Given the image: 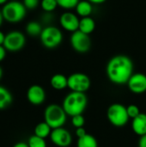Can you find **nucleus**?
Returning a JSON list of instances; mask_svg holds the SVG:
<instances>
[{
  "label": "nucleus",
  "instance_id": "nucleus-1",
  "mask_svg": "<svg viewBox=\"0 0 146 147\" xmlns=\"http://www.w3.org/2000/svg\"><path fill=\"white\" fill-rule=\"evenodd\" d=\"M106 72L108 78L113 84L117 85L127 84L133 74V63L126 55H116L108 61Z\"/></svg>",
  "mask_w": 146,
  "mask_h": 147
},
{
  "label": "nucleus",
  "instance_id": "nucleus-2",
  "mask_svg": "<svg viewBox=\"0 0 146 147\" xmlns=\"http://www.w3.org/2000/svg\"><path fill=\"white\" fill-rule=\"evenodd\" d=\"M87 104L88 99L85 93L71 91L65 97L62 107L66 115L72 117L77 115H83Z\"/></svg>",
  "mask_w": 146,
  "mask_h": 147
},
{
  "label": "nucleus",
  "instance_id": "nucleus-3",
  "mask_svg": "<svg viewBox=\"0 0 146 147\" xmlns=\"http://www.w3.org/2000/svg\"><path fill=\"white\" fill-rule=\"evenodd\" d=\"M67 115L63 107L59 104H50L44 111V121L46 122L52 129L62 127L66 122Z\"/></svg>",
  "mask_w": 146,
  "mask_h": 147
},
{
  "label": "nucleus",
  "instance_id": "nucleus-4",
  "mask_svg": "<svg viewBox=\"0 0 146 147\" xmlns=\"http://www.w3.org/2000/svg\"><path fill=\"white\" fill-rule=\"evenodd\" d=\"M2 13L6 22L17 23L22 21L26 16L27 9L22 3L16 0H10L3 5Z\"/></svg>",
  "mask_w": 146,
  "mask_h": 147
},
{
  "label": "nucleus",
  "instance_id": "nucleus-5",
  "mask_svg": "<svg viewBox=\"0 0 146 147\" xmlns=\"http://www.w3.org/2000/svg\"><path fill=\"white\" fill-rule=\"evenodd\" d=\"M107 117L108 121L116 127H122L126 126L130 119L126 107L120 103L111 104L108 109Z\"/></svg>",
  "mask_w": 146,
  "mask_h": 147
},
{
  "label": "nucleus",
  "instance_id": "nucleus-6",
  "mask_svg": "<svg viewBox=\"0 0 146 147\" xmlns=\"http://www.w3.org/2000/svg\"><path fill=\"white\" fill-rule=\"evenodd\" d=\"M40 39L45 47L53 49L61 44L63 40V34L59 28L50 25L43 28Z\"/></svg>",
  "mask_w": 146,
  "mask_h": 147
},
{
  "label": "nucleus",
  "instance_id": "nucleus-7",
  "mask_svg": "<svg viewBox=\"0 0 146 147\" xmlns=\"http://www.w3.org/2000/svg\"><path fill=\"white\" fill-rule=\"evenodd\" d=\"M91 85L90 78L82 72H76L68 77V88L73 92L85 93Z\"/></svg>",
  "mask_w": 146,
  "mask_h": 147
},
{
  "label": "nucleus",
  "instance_id": "nucleus-8",
  "mask_svg": "<svg viewBox=\"0 0 146 147\" xmlns=\"http://www.w3.org/2000/svg\"><path fill=\"white\" fill-rule=\"evenodd\" d=\"M26 44V37L20 31H11L5 34L3 47L7 51L18 52L22 50Z\"/></svg>",
  "mask_w": 146,
  "mask_h": 147
},
{
  "label": "nucleus",
  "instance_id": "nucleus-9",
  "mask_svg": "<svg viewBox=\"0 0 146 147\" xmlns=\"http://www.w3.org/2000/svg\"><path fill=\"white\" fill-rule=\"evenodd\" d=\"M71 45L76 52L85 53L89 52L91 47V40L89 34L77 30L71 34Z\"/></svg>",
  "mask_w": 146,
  "mask_h": 147
},
{
  "label": "nucleus",
  "instance_id": "nucleus-10",
  "mask_svg": "<svg viewBox=\"0 0 146 147\" xmlns=\"http://www.w3.org/2000/svg\"><path fill=\"white\" fill-rule=\"evenodd\" d=\"M50 140L58 147H69L72 142L71 134L63 127L52 129L50 134Z\"/></svg>",
  "mask_w": 146,
  "mask_h": 147
},
{
  "label": "nucleus",
  "instance_id": "nucleus-11",
  "mask_svg": "<svg viewBox=\"0 0 146 147\" xmlns=\"http://www.w3.org/2000/svg\"><path fill=\"white\" fill-rule=\"evenodd\" d=\"M128 89L134 94H144L146 92V75L143 73H133L127 82Z\"/></svg>",
  "mask_w": 146,
  "mask_h": 147
},
{
  "label": "nucleus",
  "instance_id": "nucleus-12",
  "mask_svg": "<svg viewBox=\"0 0 146 147\" xmlns=\"http://www.w3.org/2000/svg\"><path fill=\"white\" fill-rule=\"evenodd\" d=\"M79 22H80V19H78L77 16L69 11L63 13L59 18V23L61 27L65 30L68 32H71V33H74L75 31L78 30Z\"/></svg>",
  "mask_w": 146,
  "mask_h": 147
},
{
  "label": "nucleus",
  "instance_id": "nucleus-13",
  "mask_svg": "<svg viewBox=\"0 0 146 147\" xmlns=\"http://www.w3.org/2000/svg\"><path fill=\"white\" fill-rule=\"evenodd\" d=\"M27 99L33 105L38 106L42 104L46 100L45 90L38 84L31 85L27 91Z\"/></svg>",
  "mask_w": 146,
  "mask_h": 147
},
{
  "label": "nucleus",
  "instance_id": "nucleus-14",
  "mask_svg": "<svg viewBox=\"0 0 146 147\" xmlns=\"http://www.w3.org/2000/svg\"><path fill=\"white\" fill-rule=\"evenodd\" d=\"M132 128L139 137L146 134V114L140 113L137 117L133 119Z\"/></svg>",
  "mask_w": 146,
  "mask_h": 147
},
{
  "label": "nucleus",
  "instance_id": "nucleus-15",
  "mask_svg": "<svg viewBox=\"0 0 146 147\" xmlns=\"http://www.w3.org/2000/svg\"><path fill=\"white\" fill-rule=\"evenodd\" d=\"M51 86L56 90H62L68 87V78L63 74H55L51 78Z\"/></svg>",
  "mask_w": 146,
  "mask_h": 147
},
{
  "label": "nucleus",
  "instance_id": "nucleus-16",
  "mask_svg": "<svg viewBox=\"0 0 146 147\" xmlns=\"http://www.w3.org/2000/svg\"><path fill=\"white\" fill-rule=\"evenodd\" d=\"M95 28H96V22L92 17L87 16V17H82V19H80L79 28H78L79 31L89 35L95 30Z\"/></svg>",
  "mask_w": 146,
  "mask_h": 147
},
{
  "label": "nucleus",
  "instance_id": "nucleus-17",
  "mask_svg": "<svg viewBox=\"0 0 146 147\" xmlns=\"http://www.w3.org/2000/svg\"><path fill=\"white\" fill-rule=\"evenodd\" d=\"M75 9L78 16L82 17H87V16H90L93 11V5L88 0H83V1H79V3H77Z\"/></svg>",
  "mask_w": 146,
  "mask_h": 147
},
{
  "label": "nucleus",
  "instance_id": "nucleus-18",
  "mask_svg": "<svg viewBox=\"0 0 146 147\" xmlns=\"http://www.w3.org/2000/svg\"><path fill=\"white\" fill-rule=\"evenodd\" d=\"M13 101L10 91L3 86L0 85V110L7 109Z\"/></svg>",
  "mask_w": 146,
  "mask_h": 147
},
{
  "label": "nucleus",
  "instance_id": "nucleus-19",
  "mask_svg": "<svg viewBox=\"0 0 146 147\" xmlns=\"http://www.w3.org/2000/svg\"><path fill=\"white\" fill-rule=\"evenodd\" d=\"M52 128L50 127V126L43 121L40 122L39 124H37L34 127V135L40 137L42 139H46L47 137H50V134L52 133Z\"/></svg>",
  "mask_w": 146,
  "mask_h": 147
},
{
  "label": "nucleus",
  "instance_id": "nucleus-20",
  "mask_svg": "<svg viewBox=\"0 0 146 147\" xmlns=\"http://www.w3.org/2000/svg\"><path fill=\"white\" fill-rule=\"evenodd\" d=\"M77 147H98V142L93 135L87 134L85 136L78 139Z\"/></svg>",
  "mask_w": 146,
  "mask_h": 147
},
{
  "label": "nucleus",
  "instance_id": "nucleus-21",
  "mask_svg": "<svg viewBox=\"0 0 146 147\" xmlns=\"http://www.w3.org/2000/svg\"><path fill=\"white\" fill-rule=\"evenodd\" d=\"M43 28L38 22H29L27 26H26V32L28 35L35 37V36H40Z\"/></svg>",
  "mask_w": 146,
  "mask_h": 147
},
{
  "label": "nucleus",
  "instance_id": "nucleus-22",
  "mask_svg": "<svg viewBox=\"0 0 146 147\" xmlns=\"http://www.w3.org/2000/svg\"><path fill=\"white\" fill-rule=\"evenodd\" d=\"M27 143L29 147H46V142L45 139L38 137L34 134L29 137Z\"/></svg>",
  "mask_w": 146,
  "mask_h": 147
},
{
  "label": "nucleus",
  "instance_id": "nucleus-23",
  "mask_svg": "<svg viewBox=\"0 0 146 147\" xmlns=\"http://www.w3.org/2000/svg\"><path fill=\"white\" fill-rule=\"evenodd\" d=\"M40 6L45 12L52 13L59 5L56 0H41Z\"/></svg>",
  "mask_w": 146,
  "mask_h": 147
},
{
  "label": "nucleus",
  "instance_id": "nucleus-24",
  "mask_svg": "<svg viewBox=\"0 0 146 147\" xmlns=\"http://www.w3.org/2000/svg\"><path fill=\"white\" fill-rule=\"evenodd\" d=\"M58 5L65 9H71L76 8L80 0H56Z\"/></svg>",
  "mask_w": 146,
  "mask_h": 147
},
{
  "label": "nucleus",
  "instance_id": "nucleus-25",
  "mask_svg": "<svg viewBox=\"0 0 146 147\" xmlns=\"http://www.w3.org/2000/svg\"><path fill=\"white\" fill-rule=\"evenodd\" d=\"M71 124L75 128L83 127L85 124V119L83 115H77L71 117Z\"/></svg>",
  "mask_w": 146,
  "mask_h": 147
},
{
  "label": "nucleus",
  "instance_id": "nucleus-26",
  "mask_svg": "<svg viewBox=\"0 0 146 147\" xmlns=\"http://www.w3.org/2000/svg\"><path fill=\"white\" fill-rule=\"evenodd\" d=\"M126 110H127V114H128L130 119H134L141 113L139 107L135 104H131V105L127 106Z\"/></svg>",
  "mask_w": 146,
  "mask_h": 147
},
{
  "label": "nucleus",
  "instance_id": "nucleus-27",
  "mask_svg": "<svg viewBox=\"0 0 146 147\" xmlns=\"http://www.w3.org/2000/svg\"><path fill=\"white\" fill-rule=\"evenodd\" d=\"M22 3L27 9H34L38 7L40 0H23Z\"/></svg>",
  "mask_w": 146,
  "mask_h": 147
},
{
  "label": "nucleus",
  "instance_id": "nucleus-28",
  "mask_svg": "<svg viewBox=\"0 0 146 147\" xmlns=\"http://www.w3.org/2000/svg\"><path fill=\"white\" fill-rule=\"evenodd\" d=\"M75 133H76V135L77 136L78 139H79V138H82V137H83V136H85V135L87 134L86 130L84 129V127H78V128H76Z\"/></svg>",
  "mask_w": 146,
  "mask_h": 147
},
{
  "label": "nucleus",
  "instance_id": "nucleus-29",
  "mask_svg": "<svg viewBox=\"0 0 146 147\" xmlns=\"http://www.w3.org/2000/svg\"><path fill=\"white\" fill-rule=\"evenodd\" d=\"M139 147H146V134L140 136L139 140Z\"/></svg>",
  "mask_w": 146,
  "mask_h": 147
},
{
  "label": "nucleus",
  "instance_id": "nucleus-30",
  "mask_svg": "<svg viewBox=\"0 0 146 147\" xmlns=\"http://www.w3.org/2000/svg\"><path fill=\"white\" fill-rule=\"evenodd\" d=\"M6 49L4 48L3 46H0V62L3 61L6 56Z\"/></svg>",
  "mask_w": 146,
  "mask_h": 147
},
{
  "label": "nucleus",
  "instance_id": "nucleus-31",
  "mask_svg": "<svg viewBox=\"0 0 146 147\" xmlns=\"http://www.w3.org/2000/svg\"><path fill=\"white\" fill-rule=\"evenodd\" d=\"M42 19H43V21H44V22H51V21H52V13L45 12V15L43 16Z\"/></svg>",
  "mask_w": 146,
  "mask_h": 147
},
{
  "label": "nucleus",
  "instance_id": "nucleus-32",
  "mask_svg": "<svg viewBox=\"0 0 146 147\" xmlns=\"http://www.w3.org/2000/svg\"><path fill=\"white\" fill-rule=\"evenodd\" d=\"M13 147H29L28 146V143H26V142H18V143H16V144H15Z\"/></svg>",
  "mask_w": 146,
  "mask_h": 147
},
{
  "label": "nucleus",
  "instance_id": "nucleus-33",
  "mask_svg": "<svg viewBox=\"0 0 146 147\" xmlns=\"http://www.w3.org/2000/svg\"><path fill=\"white\" fill-rule=\"evenodd\" d=\"M89 2H90L92 4H102L103 3H105L107 0H88Z\"/></svg>",
  "mask_w": 146,
  "mask_h": 147
},
{
  "label": "nucleus",
  "instance_id": "nucleus-34",
  "mask_svg": "<svg viewBox=\"0 0 146 147\" xmlns=\"http://www.w3.org/2000/svg\"><path fill=\"white\" fill-rule=\"evenodd\" d=\"M4 39H5V35H4V34L0 30V46H3V45Z\"/></svg>",
  "mask_w": 146,
  "mask_h": 147
},
{
  "label": "nucleus",
  "instance_id": "nucleus-35",
  "mask_svg": "<svg viewBox=\"0 0 146 147\" xmlns=\"http://www.w3.org/2000/svg\"><path fill=\"white\" fill-rule=\"evenodd\" d=\"M3 13H2V10H0V27L3 23Z\"/></svg>",
  "mask_w": 146,
  "mask_h": 147
},
{
  "label": "nucleus",
  "instance_id": "nucleus-36",
  "mask_svg": "<svg viewBox=\"0 0 146 147\" xmlns=\"http://www.w3.org/2000/svg\"><path fill=\"white\" fill-rule=\"evenodd\" d=\"M7 2H8V0H0V5H2V4L4 5Z\"/></svg>",
  "mask_w": 146,
  "mask_h": 147
},
{
  "label": "nucleus",
  "instance_id": "nucleus-37",
  "mask_svg": "<svg viewBox=\"0 0 146 147\" xmlns=\"http://www.w3.org/2000/svg\"><path fill=\"white\" fill-rule=\"evenodd\" d=\"M2 77H3V70H2V68H1V66H0V80H1V78H2Z\"/></svg>",
  "mask_w": 146,
  "mask_h": 147
}]
</instances>
